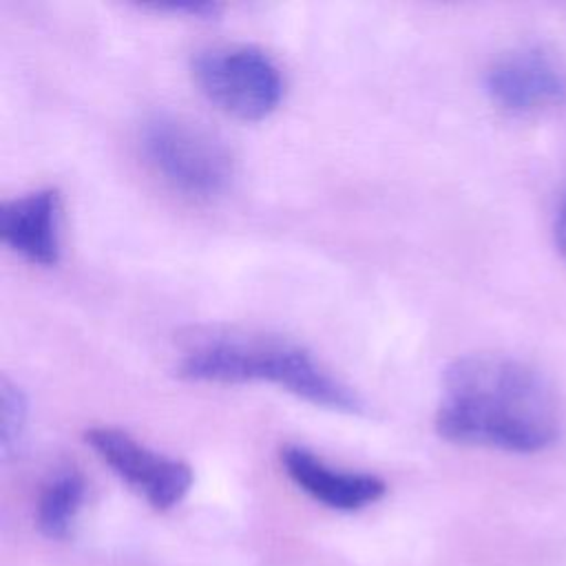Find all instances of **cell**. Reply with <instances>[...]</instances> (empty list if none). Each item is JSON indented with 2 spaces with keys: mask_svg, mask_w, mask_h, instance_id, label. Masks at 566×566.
Segmentation results:
<instances>
[{
  "mask_svg": "<svg viewBox=\"0 0 566 566\" xmlns=\"http://www.w3.org/2000/svg\"><path fill=\"white\" fill-rule=\"evenodd\" d=\"M440 438L509 453H537L559 436V405L531 365L500 354H469L442 371L433 418Z\"/></svg>",
  "mask_w": 566,
  "mask_h": 566,
  "instance_id": "cell-1",
  "label": "cell"
},
{
  "mask_svg": "<svg viewBox=\"0 0 566 566\" xmlns=\"http://www.w3.org/2000/svg\"><path fill=\"white\" fill-rule=\"evenodd\" d=\"M177 374L192 382H270L310 405L358 413L360 396L303 345L265 334H219L186 349Z\"/></svg>",
  "mask_w": 566,
  "mask_h": 566,
  "instance_id": "cell-2",
  "label": "cell"
},
{
  "mask_svg": "<svg viewBox=\"0 0 566 566\" xmlns=\"http://www.w3.org/2000/svg\"><path fill=\"white\" fill-rule=\"evenodd\" d=\"M139 146L150 168L175 190L212 199L234 179V157L206 126L172 113L150 115L139 130Z\"/></svg>",
  "mask_w": 566,
  "mask_h": 566,
  "instance_id": "cell-3",
  "label": "cell"
},
{
  "mask_svg": "<svg viewBox=\"0 0 566 566\" xmlns=\"http://www.w3.org/2000/svg\"><path fill=\"white\" fill-rule=\"evenodd\" d=\"M190 69L206 99L234 119H265L285 95L279 64L270 53L252 44L203 49L192 57Z\"/></svg>",
  "mask_w": 566,
  "mask_h": 566,
  "instance_id": "cell-4",
  "label": "cell"
},
{
  "mask_svg": "<svg viewBox=\"0 0 566 566\" xmlns=\"http://www.w3.org/2000/svg\"><path fill=\"white\" fill-rule=\"evenodd\" d=\"M84 440L155 511L177 506L192 486L190 464L146 447L124 429L91 427L84 431Z\"/></svg>",
  "mask_w": 566,
  "mask_h": 566,
  "instance_id": "cell-5",
  "label": "cell"
},
{
  "mask_svg": "<svg viewBox=\"0 0 566 566\" xmlns=\"http://www.w3.org/2000/svg\"><path fill=\"white\" fill-rule=\"evenodd\" d=\"M484 91L506 113H535L566 99V75L539 46H517L491 62Z\"/></svg>",
  "mask_w": 566,
  "mask_h": 566,
  "instance_id": "cell-6",
  "label": "cell"
},
{
  "mask_svg": "<svg viewBox=\"0 0 566 566\" xmlns=\"http://www.w3.org/2000/svg\"><path fill=\"white\" fill-rule=\"evenodd\" d=\"M60 192L38 188L0 206V239L15 254L35 265H55L62 254L60 243Z\"/></svg>",
  "mask_w": 566,
  "mask_h": 566,
  "instance_id": "cell-7",
  "label": "cell"
},
{
  "mask_svg": "<svg viewBox=\"0 0 566 566\" xmlns=\"http://www.w3.org/2000/svg\"><path fill=\"white\" fill-rule=\"evenodd\" d=\"M281 467L301 491L336 511L365 509L387 493L382 478L374 473L334 469L301 444H287L281 449Z\"/></svg>",
  "mask_w": 566,
  "mask_h": 566,
  "instance_id": "cell-8",
  "label": "cell"
},
{
  "mask_svg": "<svg viewBox=\"0 0 566 566\" xmlns=\"http://www.w3.org/2000/svg\"><path fill=\"white\" fill-rule=\"evenodd\" d=\"M84 495L86 484L75 469H62L51 475L42 486L35 506V524L40 533L49 539H66L84 504Z\"/></svg>",
  "mask_w": 566,
  "mask_h": 566,
  "instance_id": "cell-9",
  "label": "cell"
},
{
  "mask_svg": "<svg viewBox=\"0 0 566 566\" xmlns=\"http://www.w3.org/2000/svg\"><path fill=\"white\" fill-rule=\"evenodd\" d=\"M29 420V400L22 387L7 376L0 380V451L9 460L18 453Z\"/></svg>",
  "mask_w": 566,
  "mask_h": 566,
  "instance_id": "cell-10",
  "label": "cell"
},
{
  "mask_svg": "<svg viewBox=\"0 0 566 566\" xmlns=\"http://www.w3.org/2000/svg\"><path fill=\"white\" fill-rule=\"evenodd\" d=\"M144 9L153 11H170V13H188L195 18H212L221 11L217 2H159V4H144Z\"/></svg>",
  "mask_w": 566,
  "mask_h": 566,
  "instance_id": "cell-11",
  "label": "cell"
},
{
  "mask_svg": "<svg viewBox=\"0 0 566 566\" xmlns=\"http://www.w3.org/2000/svg\"><path fill=\"white\" fill-rule=\"evenodd\" d=\"M555 248H557L559 256L566 261V195L559 203L557 219H555Z\"/></svg>",
  "mask_w": 566,
  "mask_h": 566,
  "instance_id": "cell-12",
  "label": "cell"
}]
</instances>
